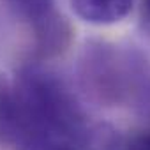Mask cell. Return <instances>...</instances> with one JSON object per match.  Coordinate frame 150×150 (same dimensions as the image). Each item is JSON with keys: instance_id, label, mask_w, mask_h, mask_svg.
I'll return each instance as SVG.
<instances>
[{"instance_id": "cell-1", "label": "cell", "mask_w": 150, "mask_h": 150, "mask_svg": "<svg viewBox=\"0 0 150 150\" xmlns=\"http://www.w3.org/2000/svg\"><path fill=\"white\" fill-rule=\"evenodd\" d=\"M96 131L71 85L30 64L0 83V143L11 150H92Z\"/></svg>"}, {"instance_id": "cell-2", "label": "cell", "mask_w": 150, "mask_h": 150, "mask_svg": "<svg viewBox=\"0 0 150 150\" xmlns=\"http://www.w3.org/2000/svg\"><path fill=\"white\" fill-rule=\"evenodd\" d=\"M76 72L83 92L101 104L150 103V65L134 48L99 39L87 41Z\"/></svg>"}, {"instance_id": "cell-5", "label": "cell", "mask_w": 150, "mask_h": 150, "mask_svg": "<svg viewBox=\"0 0 150 150\" xmlns=\"http://www.w3.org/2000/svg\"><path fill=\"white\" fill-rule=\"evenodd\" d=\"M92 150H150V129L120 136L111 129L96 131Z\"/></svg>"}, {"instance_id": "cell-3", "label": "cell", "mask_w": 150, "mask_h": 150, "mask_svg": "<svg viewBox=\"0 0 150 150\" xmlns=\"http://www.w3.org/2000/svg\"><path fill=\"white\" fill-rule=\"evenodd\" d=\"M30 28L34 55L37 58L57 57L71 42V25L58 11L55 0H2Z\"/></svg>"}, {"instance_id": "cell-4", "label": "cell", "mask_w": 150, "mask_h": 150, "mask_svg": "<svg viewBox=\"0 0 150 150\" xmlns=\"http://www.w3.org/2000/svg\"><path fill=\"white\" fill-rule=\"evenodd\" d=\"M78 18L90 25H115L129 16L134 0H69Z\"/></svg>"}, {"instance_id": "cell-7", "label": "cell", "mask_w": 150, "mask_h": 150, "mask_svg": "<svg viewBox=\"0 0 150 150\" xmlns=\"http://www.w3.org/2000/svg\"><path fill=\"white\" fill-rule=\"evenodd\" d=\"M65 150H83V148H65Z\"/></svg>"}, {"instance_id": "cell-6", "label": "cell", "mask_w": 150, "mask_h": 150, "mask_svg": "<svg viewBox=\"0 0 150 150\" xmlns=\"http://www.w3.org/2000/svg\"><path fill=\"white\" fill-rule=\"evenodd\" d=\"M143 11H145V16L150 20V0H143Z\"/></svg>"}]
</instances>
